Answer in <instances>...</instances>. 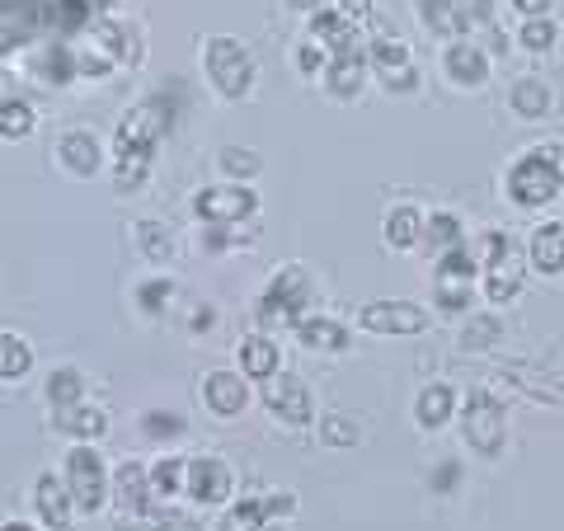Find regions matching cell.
Masks as SVG:
<instances>
[{"instance_id":"obj_46","label":"cell","mask_w":564,"mask_h":531,"mask_svg":"<svg viewBox=\"0 0 564 531\" xmlns=\"http://www.w3.org/2000/svg\"><path fill=\"white\" fill-rule=\"evenodd\" d=\"M456 480H462V466H456V462H443V466H437V475H433V489H437V494H452Z\"/></svg>"},{"instance_id":"obj_17","label":"cell","mask_w":564,"mask_h":531,"mask_svg":"<svg viewBox=\"0 0 564 531\" xmlns=\"http://www.w3.org/2000/svg\"><path fill=\"white\" fill-rule=\"evenodd\" d=\"M33 508H39V518L47 531H70V494L57 475H39V489H33Z\"/></svg>"},{"instance_id":"obj_52","label":"cell","mask_w":564,"mask_h":531,"mask_svg":"<svg viewBox=\"0 0 564 531\" xmlns=\"http://www.w3.org/2000/svg\"><path fill=\"white\" fill-rule=\"evenodd\" d=\"M0 531H33V527H24V522H6V527H0Z\"/></svg>"},{"instance_id":"obj_31","label":"cell","mask_w":564,"mask_h":531,"mask_svg":"<svg viewBox=\"0 0 564 531\" xmlns=\"http://www.w3.org/2000/svg\"><path fill=\"white\" fill-rule=\"evenodd\" d=\"M33 104L29 99H0V137L6 141H24L33 132Z\"/></svg>"},{"instance_id":"obj_53","label":"cell","mask_w":564,"mask_h":531,"mask_svg":"<svg viewBox=\"0 0 564 531\" xmlns=\"http://www.w3.org/2000/svg\"><path fill=\"white\" fill-rule=\"evenodd\" d=\"M6 522H10V518H6V512H0V527H6Z\"/></svg>"},{"instance_id":"obj_4","label":"cell","mask_w":564,"mask_h":531,"mask_svg":"<svg viewBox=\"0 0 564 531\" xmlns=\"http://www.w3.org/2000/svg\"><path fill=\"white\" fill-rule=\"evenodd\" d=\"M66 494H70V508L76 512H99L109 503V470H104L99 452L95 447H76L66 456Z\"/></svg>"},{"instance_id":"obj_51","label":"cell","mask_w":564,"mask_h":531,"mask_svg":"<svg viewBox=\"0 0 564 531\" xmlns=\"http://www.w3.org/2000/svg\"><path fill=\"white\" fill-rule=\"evenodd\" d=\"M334 0H292V10H306V14H315V10H329Z\"/></svg>"},{"instance_id":"obj_15","label":"cell","mask_w":564,"mask_h":531,"mask_svg":"<svg viewBox=\"0 0 564 531\" xmlns=\"http://www.w3.org/2000/svg\"><path fill=\"white\" fill-rule=\"evenodd\" d=\"M198 395L212 414L236 419V414H245V404H250V386H245V377H236V371H207Z\"/></svg>"},{"instance_id":"obj_32","label":"cell","mask_w":564,"mask_h":531,"mask_svg":"<svg viewBox=\"0 0 564 531\" xmlns=\"http://www.w3.org/2000/svg\"><path fill=\"white\" fill-rule=\"evenodd\" d=\"M423 240H429L433 254H443L452 245H462V221L452 212H433V217H423Z\"/></svg>"},{"instance_id":"obj_11","label":"cell","mask_w":564,"mask_h":531,"mask_svg":"<svg viewBox=\"0 0 564 531\" xmlns=\"http://www.w3.org/2000/svg\"><path fill=\"white\" fill-rule=\"evenodd\" d=\"M231 466L221 462V456H193V462L184 466V494L193 503H226L231 499Z\"/></svg>"},{"instance_id":"obj_35","label":"cell","mask_w":564,"mask_h":531,"mask_svg":"<svg viewBox=\"0 0 564 531\" xmlns=\"http://www.w3.org/2000/svg\"><path fill=\"white\" fill-rule=\"evenodd\" d=\"M184 456H161L147 475H151V494H161V499H174V494H184Z\"/></svg>"},{"instance_id":"obj_13","label":"cell","mask_w":564,"mask_h":531,"mask_svg":"<svg viewBox=\"0 0 564 531\" xmlns=\"http://www.w3.org/2000/svg\"><path fill=\"white\" fill-rule=\"evenodd\" d=\"M311 39L321 43L329 57H367V47L358 43V24L344 20L339 10H315L311 14Z\"/></svg>"},{"instance_id":"obj_5","label":"cell","mask_w":564,"mask_h":531,"mask_svg":"<svg viewBox=\"0 0 564 531\" xmlns=\"http://www.w3.org/2000/svg\"><path fill=\"white\" fill-rule=\"evenodd\" d=\"M433 288H437V306H443L447 315L470 311V296H475V263H470L466 240L452 245V250H443V259H437V269H433Z\"/></svg>"},{"instance_id":"obj_34","label":"cell","mask_w":564,"mask_h":531,"mask_svg":"<svg viewBox=\"0 0 564 531\" xmlns=\"http://www.w3.org/2000/svg\"><path fill=\"white\" fill-rule=\"evenodd\" d=\"M137 245L151 263H170V254H174V236L161 221H137Z\"/></svg>"},{"instance_id":"obj_26","label":"cell","mask_w":564,"mask_h":531,"mask_svg":"<svg viewBox=\"0 0 564 531\" xmlns=\"http://www.w3.org/2000/svg\"><path fill=\"white\" fill-rule=\"evenodd\" d=\"M513 113L518 118H527V122H536V118H545L551 113V104H555V95H551V85L545 80H536V76H522L518 85H513Z\"/></svg>"},{"instance_id":"obj_24","label":"cell","mask_w":564,"mask_h":531,"mask_svg":"<svg viewBox=\"0 0 564 531\" xmlns=\"http://www.w3.org/2000/svg\"><path fill=\"white\" fill-rule=\"evenodd\" d=\"M57 429L76 442H95L109 429V419H104V410H95V404H70V410H57Z\"/></svg>"},{"instance_id":"obj_40","label":"cell","mask_w":564,"mask_h":531,"mask_svg":"<svg viewBox=\"0 0 564 531\" xmlns=\"http://www.w3.org/2000/svg\"><path fill=\"white\" fill-rule=\"evenodd\" d=\"M170 296H174L170 278H155V282H141V288H137V301H141V311H147V315H161L170 306Z\"/></svg>"},{"instance_id":"obj_6","label":"cell","mask_w":564,"mask_h":531,"mask_svg":"<svg viewBox=\"0 0 564 531\" xmlns=\"http://www.w3.org/2000/svg\"><path fill=\"white\" fill-rule=\"evenodd\" d=\"M560 174L551 170V161L536 151H527L522 161L508 170V198H513L518 207H545V203H555L560 198Z\"/></svg>"},{"instance_id":"obj_29","label":"cell","mask_w":564,"mask_h":531,"mask_svg":"<svg viewBox=\"0 0 564 531\" xmlns=\"http://www.w3.org/2000/svg\"><path fill=\"white\" fill-rule=\"evenodd\" d=\"M367 66H377V76H391V71H404L410 66V47L391 33H377L372 43H367Z\"/></svg>"},{"instance_id":"obj_41","label":"cell","mask_w":564,"mask_h":531,"mask_svg":"<svg viewBox=\"0 0 564 531\" xmlns=\"http://www.w3.org/2000/svg\"><path fill=\"white\" fill-rule=\"evenodd\" d=\"M221 170L236 174V180H254V174H259V155L245 151V147H226L221 151Z\"/></svg>"},{"instance_id":"obj_8","label":"cell","mask_w":564,"mask_h":531,"mask_svg":"<svg viewBox=\"0 0 564 531\" xmlns=\"http://www.w3.org/2000/svg\"><path fill=\"white\" fill-rule=\"evenodd\" d=\"M193 212H198V221H207V226H240L245 217L259 212V198H254V188H245V184L203 188L198 198H193Z\"/></svg>"},{"instance_id":"obj_37","label":"cell","mask_w":564,"mask_h":531,"mask_svg":"<svg viewBox=\"0 0 564 531\" xmlns=\"http://www.w3.org/2000/svg\"><path fill=\"white\" fill-rule=\"evenodd\" d=\"M80 391H85V377L76 367H57L47 381V400L57 404V410H70V404H80Z\"/></svg>"},{"instance_id":"obj_2","label":"cell","mask_w":564,"mask_h":531,"mask_svg":"<svg viewBox=\"0 0 564 531\" xmlns=\"http://www.w3.org/2000/svg\"><path fill=\"white\" fill-rule=\"evenodd\" d=\"M203 71H207V80L217 85L221 99H245L254 90V57L245 52V43L226 39V33L203 43Z\"/></svg>"},{"instance_id":"obj_3","label":"cell","mask_w":564,"mask_h":531,"mask_svg":"<svg viewBox=\"0 0 564 531\" xmlns=\"http://www.w3.org/2000/svg\"><path fill=\"white\" fill-rule=\"evenodd\" d=\"M462 437H466V447L480 452V456H499L503 452V442H508V414H503V404L494 400L489 391H470L466 395Z\"/></svg>"},{"instance_id":"obj_18","label":"cell","mask_w":564,"mask_h":531,"mask_svg":"<svg viewBox=\"0 0 564 531\" xmlns=\"http://www.w3.org/2000/svg\"><path fill=\"white\" fill-rule=\"evenodd\" d=\"M99 0H43V29H57L62 39H76L95 24Z\"/></svg>"},{"instance_id":"obj_10","label":"cell","mask_w":564,"mask_h":531,"mask_svg":"<svg viewBox=\"0 0 564 531\" xmlns=\"http://www.w3.org/2000/svg\"><path fill=\"white\" fill-rule=\"evenodd\" d=\"M358 325L367 334H381V339H400V334H419L429 325V315H423L414 301H367Z\"/></svg>"},{"instance_id":"obj_50","label":"cell","mask_w":564,"mask_h":531,"mask_svg":"<svg viewBox=\"0 0 564 531\" xmlns=\"http://www.w3.org/2000/svg\"><path fill=\"white\" fill-rule=\"evenodd\" d=\"M296 66H302V71H321V47H302V52H296Z\"/></svg>"},{"instance_id":"obj_36","label":"cell","mask_w":564,"mask_h":531,"mask_svg":"<svg viewBox=\"0 0 564 531\" xmlns=\"http://www.w3.org/2000/svg\"><path fill=\"white\" fill-rule=\"evenodd\" d=\"M503 339V325H499V315H470V325L462 329V348L466 353H485Z\"/></svg>"},{"instance_id":"obj_16","label":"cell","mask_w":564,"mask_h":531,"mask_svg":"<svg viewBox=\"0 0 564 531\" xmlns=\"http://www.w3.org/2000/svg\"><path fill=\"white\" fill-rule=\"evenodd\" d=\"M57 161L76 174V180H95L99 165H104V147H99V137L95 132H62L57 137Z\"/></svg>"},{"instance_id":"obj_9","label":"cell","mask_w":564,"mask_h":531,"mask_svg":"<svg viewBox=\"0 0 564 531\" xmlns=\"http://www.w3.org/2000/svg\"><path fill=\"white\" fill-rule=\"evenodd\" d=\"M263 404H269L278 419H288L292 429H306V423L315 419L306 381L292 377V371H273V377H263Z\"/></svg>"},{"instance_id":"obj_22","label":"cell","mask_w":564,"mask_h":531,"mask_svg":"<svg viewBox=\"0 0 564 531\" xmlns=\"http://www.w3.org/2000/svg\"><path fill=\"white\" fill-rule=\"evenodd\" d=\"M381 236H386L391 250H414V245L423 240V212L410 207V203L391 207V212H386V231Z\"/></svg>"},{"instance_id":"obj_20","label":"cell","mask_w":564,"mask_h":531,"mask_svg":"<svg viewBox=\"0 0 564 531\" xmlns=\"http://www.w3.org/2000/svg\"><path fill=\"white\" fill-rule=\"evenodd\" d=\"M296 339L311 353H339L348 344V329L339 321H329V315H302V321H296Z\"/></svg>"},{"instance_id":"obj_12","label":"cell","mask_w":564,"mask_h":531,"mask_svg":"<svg viewBox=\"0 0 564 531\" xmlns=\"http://www.w3.org/2000/svg\"><path fill=\"white\" fill-rule=\"evenodd\" d=\"M43 29V0H0V57L24 47Z\"/></svg>"},{"instance_id":"obj_38","label":"cell","mask_w":564,"mask_h":531,"mask_svg":"<svg viewBox=\"0 0 564 531\" xmlns=\"http://www.w3.org/2000/svg\"><path fill=\"white\" fill-rule=\"evenodd\" d=\"M39 76L52 80V85H66L70 76H76V52H70L66 43H52L39 57Z\"/></svg>"},{"instance_id":"obj_7","label":"cell","mask_w":564,"mask_h":531,"mask_svg":"<svg viewBox=\"0 0 564 531\" xmlns=\"http://www.w3.org/2000/svg\"><path fill=\"white\" fill-rule=\"evenodd\" d=\"M311 278H306V269H296V263H288L273 282H269V292H263V306H259V315L269 325H296L306 315V306H311Z\"/></svg>"},{"instance_id":"obj_25","label":"cell","mask_w":564,"mask_h":531,"mask_svg":"<svg viewBox=\"0 0 564 531\" xmlns=\"http://www.w3.org/2000/svg\"><path fill=\"white\" fill-rule=\"evenodd\" d=\"M362 80H367V57H329L325 85H329L334 99H352L362 90Z\"/></svg>"},{"instance_id":"obj_43","label":"cell","mask_w":564,"mask_h":531,"mask_svg":"<svg viewBox=\"0 0 564 531\" xmlns=\"http://www.w3.org/2000/svg\"><path fill=\"white\" fill-rule=\"evenodd\" d=\"M141 433H147V437H180V433H184V419H180V414L151 410L147 419H141Z\"/></svg>"},{"instance_id":"obj_42","label":"cell","mask_w":564,"mask_h":531,"mask_svg":"<svg viewBox=\"0 0 564 531\" xmlns=\"http://www.w3.org/2000/svg\"><path fill=\"white\" fill-rule=\"evenodd\" d=\"M321 437L329 442V447H358V423H348L344 414H329L321 423Z\"/></svg>"},{"instance_id":"obj_14","label":"cell","mask_w":564,"mask_h":531,"mask_svg":"<svg viewBox=\"0 0 564 531\" xmlns=\"http://www.w3.org/2000/svg\"><path fill=\"white\" fill-rule=\"evenodd\" d=\"M522 282H527V263L513 250V240H508V250L485 263V296L494 301V306H508V301L522 292Z\"/></svg>"},{"instance_id":"obj_23","label":"cell","mask_w":564,"mask_h":531,"mask_svg":"<svg viewBox=\"0 0 564 531\" xmlns=\"http://www.w3.org/2000/svg\"><path fill=\"white\" fill-rule=\"evenodd\" d=\"M456 414V391L452 386H423L419 391V404H414V419H419V429H443V423Z\"/></svg>"},{"instance_id":"obj_39","label":"cell","mask_w":564,"mask_h":531,"mask_svg":"<svg viewBox=\"0 0 564 531\" xmlns=\"http://www.w3.org/2000/svg\"><path fill=\"white\" fill-rule=\"evenodd\" d=\"M518 39H522V47H527V52H545V47H555L560 29L551 24V14H541V20H527V24H522Z\"/></svg>"},{"instance_id":"obj_33","label":"cell","mask_w":564,"mask_h":531,"mask_svg":"<svg viewBox=\"0 0 564 531\" xmlns=\"http://www.w3.org/2000/svg\"><path fill=\"white\" fill-rule=\"evenodd\" d=\"M33 367V353L24 339H14V334H0V381H20L29 377Z\"/></svg>"},{"instance_id":"obj_54","label":"cell","mask_w":564,"mask_h":531,"mask_svg":"<svg viewBox=\"0 0 564 531\" xmlns=\"http://www.w3.org/2000/svg\"><path fill=\"white\" fill-rule=\"evenodd\" d=\"M221 531H236V527H221Z\"/></svg>"},{"instance_id":"obj_47","label":"cell","mask_w":564,"mask_h":531,"mask_svg":"<svg viewBox=\"0 0 564 531\" xmlns=\"http://www.w3.org/2000/svg\"><path fill=\"white\" fill-rule=\"evenodd\" d=\"M339 14L352 20V24H367L372 20V0H339Z\"/></svg>"},{"instance_id":"obj_30","label":"cell","mask_w":564,"mask_h":531,"mask_svg":"<svg viewBox=\"0 0 564 531\" xmlns=\"http://www.w3.org/2000/svg\"><path fill=\"white\" fill-rule=\"evenodd\" d=\"M419 20L429 24L437 39H462L466 24H462V14H456L452 0H419Z\"/></svg>"},{"instance_id":"obj_19","label":"cell","mask_w":564,"mask_h":531,"mask_svg":"<svg viewBox=\"0 0 564 531\" xmlns=\"http://www.w3.org/2000/svg\"><path fill=\"white\" fill-rule=\"evenodd\" d=\"M109 489H113V499L122 503V512H147V508H151V475H147V466L122 462V466L113 470Z\"/></svg>"},{"instance_id":"obj_45","label":"cell","mask_w":564,"mask_h":531,"mask_svg":"<svg viewBox=\"0 0 564 531\" xmlns=\"http://www.w3.org/2000/svg\"><path fill=\"white\" fill-rule=\"evenodd\" d=\"M456 14H462V24L475 29V24H489V14H494V0H452Z\"/></svg>"},{"instance_id":"obj_48","label":"cell","mask_w":564,"mask_h":531,"mask_svg":"<svg viewBox=\"0 0 564 531\" xmlns=\"http://www.w3.org/2000/svg\"><path fill=\"white\" fill-rule=\"evenodd\" d=\"M541 155L551 161V170L560 174V188H564V141H555V147H541Z\"/></svg>"},{"instance_id":"obj_49","label":"cell","mask_w":564,"mask_h":531,"mask_svg":"<svg viewBox=\"0 0 564 531\" xmlns=\"http://www.w3.org/2000/svg\"><path fill=\"white\" fill-rule=\"evenodd\" d=\"M513 6L527 14V20H541V14L551 10V0H513Z\"/></svg>"},{"instance_id":"obj_44","label":"cell","mask_w":564,"mask_h":531,"mask_svg":"<svg viewBox=\"0 0 564 531\" xmlns=\"http://www.w3.org/2000/svg\"><path fill=\"white\" fill-rule=\"evenodd\" d=\"M165 527L170 522L155 508H147V512H122V518H118V531H165Z\"/></svg>"},{"instance_id":"obj_27","label":"cell","mask_w":564,"mask_h":531,"mask_svg":"<svg viewBox=\"0 0 564 531\" xmlns=\"http://www.w3.org/2000/svg\"><path fill=\"white\" fill-rule=\"evenodd\" d=\"M532 263L541 273H564V221H551V226H536L532 236Z\"/></svg>"},{"instance_id":"obj_21","label":"cell","mask_w":564,"mask_h":531,"mask_svg":"<svg viewBox=\"0 0 564 531\" xmlns=\"http://www.w3.org/2000/svg\"><path fill=\"white\" fill-rule=\"evenodd\" d=\"M447 76L456 85H485L489 80V57L475 43H452L447 47Z\"/></svg>"},{"instance_id":"obj_1","label":"cell","mask_w":564,"mask_h":531,"mask_svg":"<svg viewBox=\"0 0 564 531\" xmlns=\"http://www.w3.org/2000/svg\"><path fill=\"white\" fill-rule=\"evenodd\" d=\"M174 128V109L155 95L147 104H137L132 113H122L118 132H113V184L122 193H137L151 174V155H155V141Z\"/></svg>"},{"instance_id":"obj_28","label":"cell","mask_w":564,"mask_h":531,"mask_svg":"<svg viewBox=\"0 0 564 531\" xmlns=\"http://www.w3.org/2000/svg\"><path fill=\"white\" fill-rule=\"evenodd\" d=\"M278 344L273 339H263V334H254V339H245L240 344V371L245 377H254V381H263V377H273L278 371Z\"/></svg>"}]
</instances>
